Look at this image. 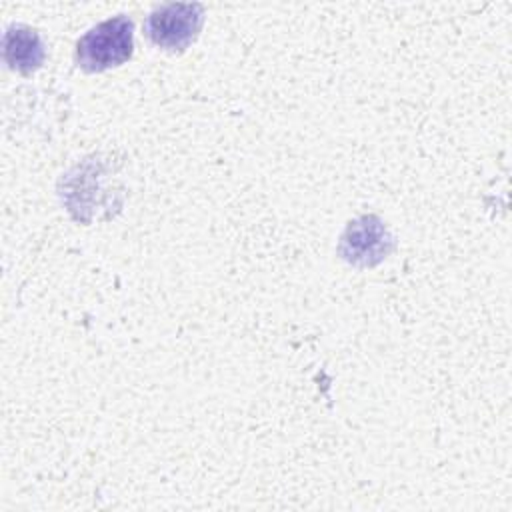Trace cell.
I'll list each match as a JSON object with an SVG mask.
<instances>
[{"instance_id": "cell-2", "label": "cell", "mask_w": 512, "mask_h": 512, "mask_svg": "<svg viewBox=\"0 0 512 512\" xmlns=\"http://www.w3.org/2000/svg\"><path fill=\"white\" fill-rule=\"evenodd\" d=\"M202 20L204 8L200 4H166L150 12L144 22V32L152 44L180 52L196 40Z\"/></svg>"}, {"instance_id": "cell-3", "label": "cell", "mask_w": 512, "mask_h": 512, "mask_svg": "<svg viewBox=\"0 0 512 512\" xmlns=\"http://www.w3.org/2000/svg\"><path fill=\"white\" fill-rule=\"evenodd\" d=\"M392 250V236L376 216H362L348 224L340 238V256L356 266H374Z\"/></svg>"}, {"instance_id": "cell-1", "label": "cell", "mask_w": 512, "mask_h": 512, "mask_svg": "<svg viewBox=\"0 0 512 512\" xmlns=\"http://www.w3.org/2000/svg\"><path fill=\"white\" fill-rule=\"evenodd\" d=\"M134 24L120 14L90 28L76 44V62L86 72H102L124 64L132 56Z\"/></svg>"}, {"instance_id": "cell-4", "label": "cell", "mask_w": 512, "mask_h": 512, "mask_svg": "<svg viewBox=\"0 0 512 512\" xmlns=\"http://www.w3.org/2000/svg\"><path fill=\"white\" fill-rule=\"evenodd\" d=\"M4 60L12 70L30 74L44 62V46L36 30L28 26H12L4 34Z\"/></svg>"}]
</instances>
